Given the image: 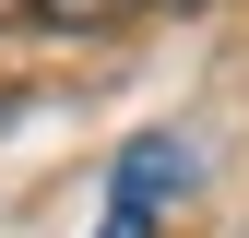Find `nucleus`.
I'll return each mask as SVG.
<instances>
[{
    "label": "nucleus",
    "instance_id": "1",
    "mask_svg": "<svg viewBox=\"0 0 249 238\" xmlns=\"http://www.w3.org/2000/svg\"><path fill=\"white\" fill-rule=\"evenodd\" d=\"M178 191H190V143H178V131H142V143H119V178H107V226H95V238H154Z\"/></svg>",
    "mask_w": 249,
    "mask_h": 238
},
{
    "label": "nucleus",
    "instance_id": "2",
    "mask_svg": "<svg viewBox=\"0 0 249 238\" xmlns=\"http://www.w3.org/2000/svg\"><path fill=\"white\" fill-rule=\"evenodd\" d=\"M36 12H48V24H107L119 0H36Z\"/></svg>",
    "mask_w": 249,
    "mask_h": 238
}]
</instances>
